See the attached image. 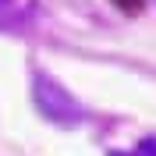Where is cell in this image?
Returning a JSON list of instances; mask_svg holds the SVG:
<instances>
[{"label":"cell","mask_w":156,"mask_h":156,"mask_svg":"<svg viewBox=\"0 0 156 156\" xmlns=\"http://www.w3.org/2000/svg\"><path fill=\"white\" fill-rule=\"evenodd\" d=\"M114 7H121L124 14H142V7H146V0H110Z\"/></svg>","instance_id":"obj_1"}]
</instances>
